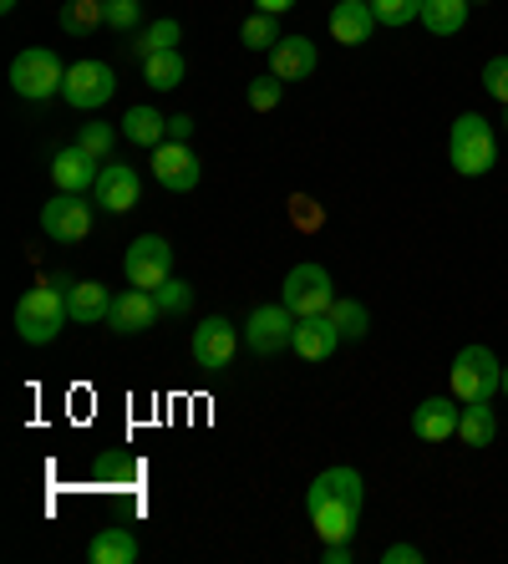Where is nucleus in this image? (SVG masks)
I'll return each mask as SVG.
<instances>
[{"instance_id":"cd10ccee","label":"nucleus","mask_w":508,"mask_h":564,"mask_svg":"<svg viewBox=\"0 0 508 564\" xmlns=\"http://www.w3.org/2000/svg\"><path fill=\"white\" fill-rule=\"evenodd\" d=\"M331 321H336V330H341V341H361L366 330H371V315H366V305L361 301H331Z\"/></svg>"},{"instance_id":"c85d7f7f","label":"nucleus","mask_w":508,"mask_h":564,"mask_svg":"<svg viewBox=\"0 0 508 564\" xmlns=\"http://www.w3.org/2000/svg\"><path fill=\"white\" fill-rule=\"evenodd\" d=\"M239 41H245L249 52H274V41H280V15L255 11L245 26H239Z\"/></svg>"},{"instance_id":"79ce46f5","label":"nucleus","mask_w":508,"mask_h":564,"mask_svg":"<svg viewBox=\"0 0 508 564\" xmlns=\"http://www.w3.org/2000/svg\"><path fill=\"white\" fill-rule=\"evenodd\" d=\"M504 397H508V367H504Z\"/></svg>"},{"instance_id":"0eeeda50","label":"nucleus","mask_w":508,"mask_h":564,"mask_svg":"<svg viewBox=\"0 0 508 564\" xmlns=\"http://www.w3.org/2000/svg\"><path fill=\"white\" fill-rule=\"evenodd\" d=\"M280 301L305 321V315H326L331 301H336V285H331V270L326 264H295L280 285Z\"/></svg>"},{"instance_id":"393cba45","label":"nucleus","mask_w":508,"mask_h":564,"mask_svg":"<svg viewBox=\"0 0 508 564\" xmlns=\"http://www.w3.org/2000/svg\"><path fill=\"white\" fill-rule=\"evenodd\" d=\"M183 77H188L183 52H153L143 62V82L153 87V93H173V87H183Z\"/></svg>"},{"instance_id":"a211bd4d","label":"nucleus","mask_w":508,"mask_h":564,"mask_svg":"<svg viewBox=\"0 0 508 564\" xmlns=\"http://www.w3.org/2000/svg\"><path fill=\"white\" fill-rule=\"evenodd\" d=\"M158 315H163V311H158V295H153V290H138V285H132V290H122L118 301H112V321H107V326L118 330V336H138V330L153 326Z\"/></svg>"},{"instance_id":"9b49d317","label":"nucleus","mask_w":508,"mask_h":564,"mask_svg":"<svg viewBox=\"0 0 508 564\" xmlns=\"http://www.w3.org/2000/svg\"><path fill=\"white\" fill-rule=\"evenodd\" d=\"M41 229L56 245H82L91 235V204L82 194H56L46 209H41Z\"/></svg>"},{"instance_id":"6e6552de","label":"nucleus","mask_w":508,"mask_h":564,"mask_svg":"<svg viewBox=\"0 0 508 564\" xmlns=\"http://www.w3.org/2000/svg\"><path fill=\"white\" fill-rule=\"evenodd\" d=\"M112 93H118V72H112L107 62H72L66 66L62 97L77 107V112H97V107H107Z\"/></svg>"},{"instance_id":"e433bc0d","label":"nucleus","mask_w":508,"mask_h":564,"mask_svg":"<svg viewBox=\"0 0 508 564\" xmlns=\"http://www.w3.org/2000/svg\"><path fill=\"white\" fill-rule=\"evenodd\" d=\"M381 564H422V550L418 544H387V550H381Z\"/></svg>"},{"instance_id":"4be33fe9","label":"nucleus","mask_w":508,"mask_h":564,"mask_svg":"<svg viewBox=\"0 0 508 564\" xmlns=\"http://www.w3.org/2000/svg\"><path fill=\"white\" fill-rule=\"evenodd\" d=\"M122 138L153 153L158 143H169V118H163L158 107H128V112H122Z\"/></svg>"},{"instance_id":"7ed1b4c3","label":"nucleus","mask_w":508,"mask_h":564,"mask_svg":"<svg viewBox=\"0 0 508 564\" xmlns=\"http://www.w3.org/2000/svg\"><path fill=\"white\" fill-rule=\"evenodd\" d=\"M447 163H453L463 178H483V173H494L498 163V138H494V122L483 118V112H463L447 132Z\"/></svg>"},{"instance_id":"4c0bfd02","label":"nucleus","mask_w":508,"mask_h":564,"mask_svg":"<svg viewBox=\"0 0 508 564\" xmlns=\"http://www.w3.org/2000/svg\"><path fill=\"white\" fill-rule=\"evenodd\" d=\"M194 138V112H179V118H169V143H188Z\"/></svg>"},{"instance_id":"c03bdc74","label":"nucleus","mask_w":508,"mask_h":564,"mask_svg":"<svg viewBox=\"0 0 508 564\" xmlns=\"http://www.w3.org/2000/svg\"><path fill=\"white\" fill-rule=\"evenodd\" d=\"M504 128H508V107H504Z\"/></svg>"},{"instance_id":"dca6fc26","label":"nucleus","mask_w":508,"mask_h":564,"mask_svg":"<svg viewBox=\"0 0 508 564\" xmlns=\"http://www.w3.org/2000/svg\"><path fill=\"white\" fill-rule=\"evenodd\" d=\"M377 26L381 21H377V11H371V0H336V6H331V36H336L341 46H366Z\"/></svg>"},{"instance_id":"f3484780","label":"nucleus","mask_w":508,"mask_h":564,"mask_svg":"<svg viewBox=\"0 0 508 564\" xmlns=\"http://www.w3.org/2000/svg\"><path fill=\"white\" fill-rule=\"evenodd\" d=\"M315 66H321V56H315V41L311 36H280L270 52V72L280 82H305L315 77Z\"/></svg>"},{"instance_id":"58836bf2","label":"nucleus","mask_w":508,"mask_h":564,"mask_svg":"<svg viewBox=\"0 0 508 564\" xmlns=\"http://www.w3.org/2000/svg\"><path fill=\"white\" fill-rule=\"evenodd\" d=\"M321 560H326V564H352L356 560L352 539H336V544H326V550H321Z\"/></svg>"},{"instance_id":"ea45409f","label":"nucleus","mask_w":508,"mask_h":564,"mask_svg":"<svg viewBox=\"0 0 508 564\" xmlns=\"http://www.w3.org/2000/svg\"><path fill=\"white\" fill-rule=\"evenodd\" d=\"M255 11H270V15H285V11H295V0H255Z\"/></svg>"},{"instance_id":"c756f323","label":"nucleus","mask_w":508,"mask_h":564,"mask_svg":"<svg viewBox=\"0 0 508 564\" xmlns=\"http://www.w3.org/2000/svg\"><path fill=\"white\" fill-rule=\"evenodd\" d=\"M371 11H377L381 26L402 31V26H412V21H422V0H371Z\"/></svg>"},{"instance_id":"473e14b6","label":"nucleus","mask_w":508,"mask_h":564,"mask_svg":"<svg viewBox=\"0 0 508 564\" xmlns=\"http://www.w3.org/2000/svg\"><path fill=\"white\" fill-rule=\"evenodd\" d=\"M245 97H249V107H255V112H274V107H280V97H285V82L274 77V72H270V77H255Z\"/></svg>"},{"instance_id":"aec40b11","label":"nucleus","mask_w":508,"mask_h":564,"mask_svg":"<svg viewBox=\"0 0 508 564\" xmlns=\"http://www.w3.org/2000/svg\"><path fill=\"white\" fill-rule=\"evenodd\" d=\"M112 301H118V295H107V285L77 280V285H72V321H77V326H107V321H112Z\"/></svg>"},{"instance_id":"2f4dec72","label":"nucleus","mask_w":508,"mask_h":564,"mask_svg":"<svg viewBox=\"0 0 508 564\" xmlns=\"http://www.w3.org/2000/svg\"><path fill=\"white\" fill-rule=\"evenodd\" d=\"M77 148H87L97 163H112V122H82Z\"/></svg>"},{"instance_id":"9d476101","label":"nucleus","mask_w":508,"mask_h":564,"mask_svg":"<svg viewBox=\"0 0 508 564\" xmlns=\"http://www.w3.org/2000/svg\"><path fill=\"white\" fill-rule=\"evenodd\" d=\"M239 336L235 321L229 315H204L194 326V361L204 371H224V367H235V351H239Z\"/></svg>"},{"instance_id":"39448f33","label":"nucleus","mask_w":508,"mask_h":564,"mask_svg":"<svg viewBox=\"0 0 508 564\" xmlns=\"http://www.w3.org/2000/svg\"><path fill=\"white\" fill-rule=\"evenodd\" d=\"M62 82H66V66L52 46H26V52L11 62V87H15V97H26V102L62 97Z\"/></svg>"},{"instance_id":"b1692460","label":"nucleus","mask_w":508,"mask_h":564,"mask_svg":"<svg viewBox=\"0 0 508 564\" xmlns=\"http://www.w3.org/2000/svg\"><path fill=\"white\" fill-rule=\"evenodd\" d=\"M422 26L432 36H457L468 26V0H422Z\"/></svg>"},{"instance_id":"7c9ffc66","label":"nucleus","mask_w":508,"mask_h":564,"mask_svg":"<svg viewBox=\"0 0 508 564\" xmlns=\"http://www.w3.org/2000/svg\"><path fill=\"white\" fill-rule=\"evenodd\" d=\"M153 295H158V311L163 315H188L194 311V285H188V280H163Z\"/></svg>"},{"instance_id":"37998d69","label":"nucleus","mask_w":508,"mask_h":564,"mask_svg":"<svg viewBox=\"0 0 508 564\" xmlns=\"http://www.w3.org/2000/svg\"><path fill=\"white\" fill-rule=\"evenodd\" d=\"M468 6H488V0H468Z\"/></svg>"},{"instance_id":"2eb2a0df","label":"nucleus","mask_w":508,"mask_h":564,"mask_svg":"<svg viewBox=\"0 0 508 564\" xmlns=\"http://www.w3.org/2000/svg\"><path fill=\"white\" fill-rule=\"evenodd\" d=\"M52 178H56V194H87V188H97V178H102V163H97L87 148L72 143L52 158Z\"/></svg>"},{"instance_id":"f704fd0d","label":"nucleus","mask_w":508,"mask_h":564,"mask_svg":"<svg viewBox=\"0 0 508 564\" xmlns=\"http://www.w3.org/2000/svg\"><path fill=\"white\" fill-rule=\"evenodd\" d=\"M107 11V26L112 31H138V21H143V0H102Z\"/></svg>"},{"instance_id":"20e7f679","label":"nucleus","mask_w":508,"mask_h":564,"mask_svg":"<svg viewBox=\"0 0 508 564\" xmlns=\"http://www.w3.org/2000/svg\"><path fill=\"white\" fill-rule=\"evenodd\" d=\"M447 387L457 402H494L504 392V361L488 346H463L447 367Z\"/></svg>"},{"instance_id":"a19ab883","label":"nucleus","mask_w":508,"mask_h":564,"mask_svg":"<svg viewBox=\"0 0 508 564\" xmlns=\"http://www.w3.org/2000/svg\"><path fill=\"white\" fill-rule=\"evenodd\" d=\"M15 6H21V0H0V11H6V15H11V11H15Z\"/></svg>"},{"instance_id":"423d86ee","label":"nucleus","mask_w":508,"mask_h":564,"mask_svg":"<svg viewBox=\"0 0 508 564\" xmlns=\"http://www.w3.org/2000/svg\"><path fill=\"white\" fill-rule=\"evenodd\" d=\"M122 275L138 290H158L163 280H173V245L163 235H138L122 254Z\"/></svg>"},{"instance_id":"412c9836","label":"nucleus","mask_w":508,"mask_h":564,"mask_svg":"<svg viewBox=\"0 0 508 564\" xmlns=\"http://www.w3.org/2000/svg\"><path fill=\"white\" fill-rule=\"evenodd\" d=\"M138 534L132 529H97L87 544V560L91 564H138Z\"/></svg>"},{"instance_id":"6ab92c4d","label":"nucleus","mask_w":508,"mask_h":564,"mask_svg":"<svg viewBox=\"0 0 508 564\" xmlns=\"http://www.w3.org/2000/svg\"><path fill=\"white\" fill-rule=\"evenodd\" d=\"M341 346V330L331 315H305L295 326V341H290V351L300 356V361H326L331 351Z\"/></svg>"},{"instance_id":"c9c22d12","label":"nucleus","mask_w":508,"mask_h":564,"mask_svg":"<svg viewBox=\"0 0 508 564\" xmlns=\"http://www.w3.org/2000/svg\"><path fill=\"white\" fill-rule=\"evenodd\" d=\"M483 93L508 107V56H488L483 62Z\"/></svg>"},{"instance_id":"f03ea898","label":"nucleus","mask_w":508,"mask_h":564,"mask_svg":"<svg viewBox=\"0 0 508 564\" xmlns=\"http://www.w3.org/2000/svg\"><path fill=\"white\" fill-rule=\"evenodd\" d=\"M66 321H72V290L52 285V280L31 285L15 305V336L26 346H52Z\"/></svg>"},{"instance_id":"1a4fd4ad","label":"nucleus","mask_w":508,"mask_h":564,"mask_svg":"<svg viewBox=\"0 0 508 564\" xmlns=\"http://www.w3.org/2000/svg\"><path fill=\"white\" fill-rule=\"evenodd\" d=\"M295 326H300V315L290 311L285 301L260 305V311L245 321V346L255 356H280V351H290V341H295Z\"/></svg>"},{"instance_id":"5701e85b","label":"nucleus","mask_w":508,"mask_h":564,"mask_svg":"<svg viewBox=\"0 0 508 564\" xmlns=\"http://www.w3.org/2000/svg\"><path fill=\"white\" fill-rule=\"evenodd\" d=\"M56 21H62L66 36L87 41V36H97V31L107 26V11H102V0H66L62 11H56Z\"/></svg>"},{"instance_id":"4468645a","label":"nucleus","mask_w":508,"mask_h":564,"mask_svg":"<svg viewBox=\"0 0 508 564\" xmlns=\"http://www.w3.org/2000/svg\"><path fill=\"white\" fill-rule=\"evenodd\" d=\"M457 422H463V402L457 397H428L412 412V433L422 443H447V437H457Z\"/></svg>"},{"instance_id":"ddd939ff","label":"nucleus","mask_w":508,"mask_h":564,"mask_svg":"<svg viewBox=\"0 0 508 564\" xmlns=\"http://www.w3.org/2000/svg\"><path fill=\"white\" fill-rule=\"evenodd\" d=\"M91 198H97L107 214L138 209V198H143V173L132 169V163H118V158H112V163H102V178H97Z\"/></svg>"},{"instance_id":"72a5a7b5","label":"nucleus","mask_w":508,"mask_h":564,"mask_svg":"<svg viewBox=\"0 0 508 564\" xmlns=\"http://www.w3.org/2000/svg\"><path fill=\"white\" fill-rule=\"evenodd\" d=\"M290 224H295V229H305V235H315V229L326 224V209H321L311 194H295V198H290Z\"/></svg>"},{"instance_id":"a878e982","label":"nucleus","mask_w":508,"mask_h":564,"mask_svg":"<svg viewBox=\"0 0 508 564\" xmlns=\"http://www.w3.org/2000/svg\"><path fill=\"white\" fill-rule=\"evenodd\" d=\"M457 437L468 447H488L498 437V417L488 402H463V422H457Z\"/></svg>"},{"instance_id":"f8f14e48","label":"nucleus","mask_w":508,"mask_h":564,"mask_svg":"<svg viewBox=\"0 0 508 564\" xmlns=\"http://www.w3.org/2000/svg\"><path fill=\"white\" fill-rule=\"evenodd\" d=\"M153 178L169 188V194H194L204 169H198V158L188 143H158L153 148Z\"/></svg>"},{"instance_id":"bb28decb","label":"nucleus","mask_w":508,"mask_h":564,"mask_svg":"<svg viewBox=\"0 0 508 564\" xmlns=\"http://www.w3.org/2000/svg\"><path fill=\"white\" fill-rule=\"evenodd\" d=\"M179 41H183V26L173 21V15H163V21H153V26L138 31V41H132V56H138V62H148L153 52H179Z\"/></svg>"},{"instance_id":"f257e3e1","label":"nucleus","mask_w":508,"mask_h":564,"mask_svg":"<svg viewBox=\"0 0 508 564\" xmlns=\"http://www.w3.org/2000/svg\"><path fill=\"white\" fill-rule=\"evenodd\" d=\"M366 503V484L356 468H326L305 494V513L315 524L321 544H336V539H356V519H361Z\"/></svg>"}]
</instances>
